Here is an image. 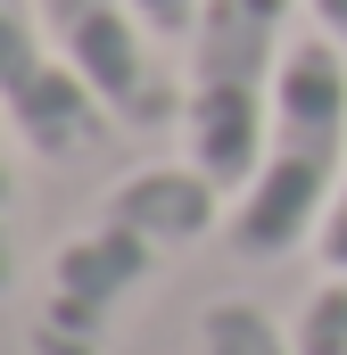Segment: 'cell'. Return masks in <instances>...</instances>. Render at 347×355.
<instances>
[{"instance_id": "1", "label": "cell", "mask_w": 347, "mask_h": 355, "mask_svg": "<svg viewBox=\"0 0 347 355\" xmlns=\"http://www.w3.org/2000/svg\"><path fill=\"white\" fill-rule=\"evenodd\" d=\"M223 182L190 157H158V166H133L99 207H91L83 232L58 240V257L42 272V306L25 322V355H108L124 306L158 281V272L198 248L207 232H223Z\"/></svg>"}, {"instance_id": "2", "label": "cell", "mask_w": 347, "mask_h": 355, "mask_svg": "<svg viewBox=\"0 0 347 355\" xmlns=\"http://www.w3.org/2000/svg\"><path fill=\"white\" fill-rule=\"evenodd\" d=\"M339 182H347V42L314 25V33H298V50L281 67L257 174L232 190V215H223L232 257H248V265L298 257L323 232Z\"/></svg>"}, {"instance_id": "3", "label": "cell", "mask_w": 347, "mask_h": 355, "mask_svg": "<svg viewBox=\"0 0 347 355\" xmlns=\"http://www.w3.org/2000/svg\"><path fill=\"white\" fill-rule=\"evenodd\" d=\"M298 0H198L190 17V67H182V157L207 166L223 190L257 174L273 91L298 50Z\"/></svg>"}, {"instance_id": "4", "label": "cell", "mask_w": 347, "mask_h": 355, "mask_svg": "<svg viewBox=\"0 0 347 355\" xmlns=\"http://www.w3.org/2000/svg\"><path fill=\"white\" fill-rule=\"evenodd\" d=\"M0 124L50 166H83L116 132L108 99L67 67V50L50 42L33 0H0Z\"/></svg>"}, {"instance_id": "5", "label": "cell", "mask_w": 347, "mask_h": 355, "mask_svg": "<svg viewBox=\"0 0 347 355\" xmlns=\"http://www.w3.org/2000/svg\"><path fill=\"white\" fill-rule=\"evenodd\" d=\"M33 8H42L50 42L67 50V67L108 99V116L124 132L182 124V83L158 58V33H149L141 0H33Z\"/></svg>"}, {"instance_id": "6", "label": "cell", "mask_w": 347, "mask_h": 355, "mask_svg": "<svg viewBox=\"0 0 347 355\" xmlns=\"http://www.w3.org/2000/svg\"><path fill=\"white\" fill-rule=\"evenodd\" d=\"M198 355H306V347L257 297H215V306H198Z\"/></svg>"}, {"instance_id": "7", "label": "cell", "mask_w": 347, "mask_h": 355, "mask_svg": "<svg viewBox=\"0 0 347 355\" xmlns=\"http://www.w3.org/2000/svg\"><path fill=\"white\" fill-rule=\"evenodd\" d=\"M289 331H298L306 355H347V272H331V281L306 297V314H298Z\"/></svg>"}, {"instance_id": "8", "label": "cell", "mask_w": 347, "mask_h": 355, "mask_svg": "<svg viewBox=\"0 0 347 355\" xmlns=\"http://www.w3.org/2000/svg\"><path fill=\"white\" fill-rule=\"evenodd\" d=\"M17 281V174H8V124H0V297Z\"/></svg>"}, {"instance_id": "9", "label": "cell", "mask_w": 347, "mask_h": 355, "mask_svg": "<svg viewBox=\"0 0 347 355\" xmlns=\"http://www.w3.org/2000/svg\"><path fill=\"white\" fill-rule=\"evenodd\" d=\"M314 257H323V272H347V182L331 198V215H323V232H314Z\"/></svg>"}, {"instance_id": "10", "label": "cell", "mask_w": 347, "mask_h": 355, "mask_svg": "<svg viewBox=\"0 0 347 355\" xmlns=\"http://www.w3.org/2000/svg\"><path fill=\"white\" fill-rule=\"evenodd\" d=\"M141 17H149V33H158V42H174V33H190L198 0H141Z\"/></svg>"}, {"instance_id": "11", "label": "cell", "mask_w": 347, "mask_h": 355, "mask_svg": "<svg viewBox=\"0 0 347 355\" xmlns=\"http://www.w3.org/2000/svg\"><path fill=\"white\" fill-rule=\"evenodd\" d=\"M306 8H314L323 33H339V42H347V0H306Z\"/></svg>"}]
</instances>
